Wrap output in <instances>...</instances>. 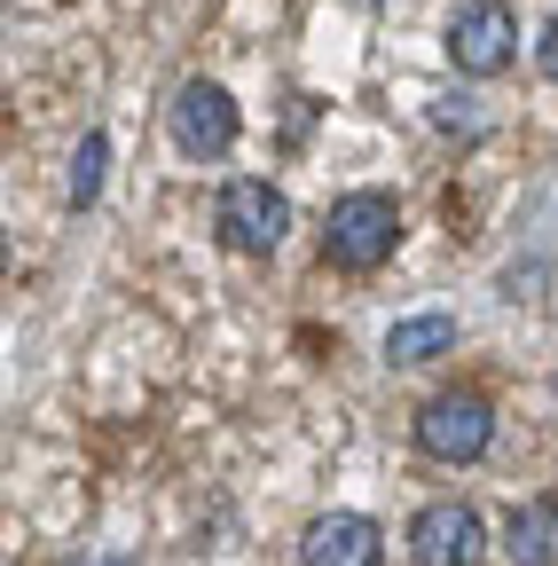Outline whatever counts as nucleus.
Segmentation results:
<instances>
[{
    "instance_id": "nucleus-1",
    "label": "nucleus",
    "mask_w": 558,
    "mask_h": 566,
    "mask_svg": "<svg viewBox=\"0 0 558 566\" xmlns=\"http://www.w3.org/2000/svg\"><path fill=\"white\" fill-rule=\"evenodd\" d=\"M393 244H401V212H393V197L355 189V197L330 205V221H323V260H330V268L370 275V268L393 260Z\"/></svg>"
},
{
    "instance_id": "nucleus-2",
    "label": "nucleus",
    "mask_w": 558,
    "mask_h": 566,
    "mask_svg": "<svg viewBox=\"0 0 558 566\" xmlns=\"http://www.w3.org/2000/svg\"><path fill=\"white\" fill-rule=\"evenodd\" d=\"M441 40H449V63L464 71V80H496V71L519 55V17L504 9V0H464Z\"/></svg>"
},
{
    "instance_id": "nucleus-3",
    "label": "nucleus",
    "mask_w": 558,
    "mask_h": 566,
    "mask_svg": "<svg viewBox=\"0 0 558 566\" xmlns=\"http://www.w3.org/2000/svg\"><path fill=\"white\" fill-rule=\"evenodd\" d=\"M284 229H292V197L275 189V181H229L221 189V244L229 252H252V260H267L275 244H284Z\"/></svg>"
},
{
    "instance_id": "nucleus-4",
    "label": "nucleus",
    "mask_w": 558,
    "mask_h": 566,
    "mask_svg": "<svg viewBox=\"0 0 558 566\" xmlns=\"http://www.w3.org/2000/svg\"><path fill=\"white\" fill-rule=\"evenodd\" d=\"M487 433H496V417H487L480 394H433L417 409V449L441 457V464H472L487 449Z\"/></svg>"
},
{
    "instance_id": "nucleus-5",
    "label": "nucleus",
    "mask_w": 558,
    "mask_h": 566,
    "mask_svg": "<svg viewBox=\"0 0 558 566\" xmlns=\"http://www.w3.org/2000/svg\"><path fill=\"white\" fill-rule=\"evenodd\" d=\"M173 142H181V158H229L236 150V103H229V87L189 80L173 95Z\"/></svg>"
},
{
    "instance_id": "nucleus-6",
    "label": "nucleus",
    "mask_w": 558,
    "mask_h": 566,
    "mask_svg": "<svg viewBox=\"0 0 558 566\" xmlns=\"http://www.w3.org/2000/svg\"><path fill=\"white\" fill-rule=\"evenodd\" d=\"M480 551H487V527H480L472 504H425L409 520V558L417 566H480Z\"/></svg>"
},
{
    "instance_id": "nucleus-7",
    "label": "nucleus",
    "mask_w": 558,
    "mask_h": 566,
    "mask_svg": "<svg viewBox=\"0 0 558 566\" xmlns=\"http://www.w3.org/2000/svg\"><path fill=\"white\" fill-rule=\"evenodd\" d=\"M299 558H307V566H378V558H386V535H378L362 512H323V520L307 527Z\"/></svg>"
},
{
    "instance_id": "nucleus-8",
    "label": "nucleus",
    "mask_w": 558,
    "mask_h": 566,
    "mask_svg": "<svg viewBox=\"0 0 558 566\" xmlns=\"http://www.w3.org/2000/svg\"><path fill=\"white\" fill-rule=\"evenodd\" d=\"M504 558L512 566H558V504H512Z\"/></svg>"
},
{
    "instance_id": "nucleus-9",
    "label": "nucleus",
    "mask_w": 558,
    "mask_h": 566,
    "mask_svg": "<svg viewBox=\"0 0 558 566\" xmlns=\"http://www.w3.org/2000/svg\"><path fill=\"white\" fill-rule=\"evenodd\" d=\"M449 346H456L449 315H409V323L386 331V363H433V354H449Z\"/></svg>"
},
{
    "instance_id": "nucleus-10",
    "label": "nucleus",
    "mask_w": 558,
    "mask_h": 566,
    "mask_svg": "<svg viewBox=\"0 0 558 566\" xmlns=\"http://www.w3.org/2000/svg\"><path fill=\"white\" fill-rule=\"evenodd\" d=\"M103 158H110V142H103V134H87L80 150H72V205H95V189H103Z\"/></svg>"
},
{
    "instance_id": "nucleus-11",
    "label": "nucleus",
    "mask_w": 558,
    "mask_h": 566,
    "mask_svg": "<svg viewBox=\"0 0 558 566\" xmlns=\"http://www.w3.org/2000/svg\"><path fill=\"white\" fill-rule=\"evenodd\" d=\"M535 55H543V71H550V80H558V17L543 24V40H535Z\"/></svg>"
}]
</instances>
